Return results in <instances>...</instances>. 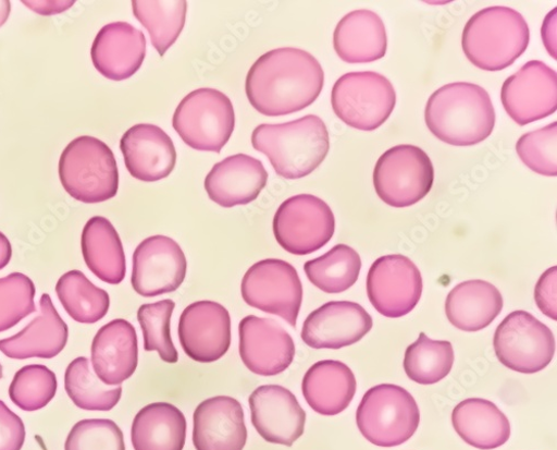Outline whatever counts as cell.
<instances>
[{
    "instance_id": "cell-1",
    "label": "cell",
    "mask_w": 557,
    "mask_h": 450,
    "mask_svg": "<svg viewBox=\"0 0 557 450\" xmlns=\"http://www.w3.org/2000/svg\"><path fill=\"white\" fill-rule=\"evenodd\" d=\"M324 73L310 53L294 48L270 51L251 66L246 81L250 105L261 114L299 112L320 96Z\"/></svg>"
},
{
    "instance_id": "cell-2",
    "label": "cell",
    "mask_w": 557,
    "mask_h": 450,
    "mask_svg": "<svg viewBox=\"0 0 557 450\" xmlns=\"http://www.w3.org/2000/svg\"><path fill=\"white\" fill-rule=\"evenodd\" d=\"M425 121L441 142L472 147L486 141L495 126L496 113L482 86L457 82L442 86L430 98Z\"/></svg>"
},
{
    "instance_id": "cell-3",
    "label": "cell",
    "mask_w": 557,
    "mask_h": 450,
    "mask_svg": "<svg viewBox=\"0 0 557 450\" xmlns=\"http://www.w3.org/2000/svg\"><path fill=\"white\" fill-rule=\"evenodd\" d=\"M251 142L257 151L268 157L275 172L289 180L312 173L331 149L326 124L312 114L283 124H260Z\"/></svg>"
},
{
    "instance_id": "cell-4",
    "label": "cell",
    "mask_w": 557,
    "mask_h": 450,
    "mask_svg": "<svg viewBox=\"0 0 557 450\" xmlns=\"http://www.w3.org/2000/svg\"><path fill=\"white\" fill-rule=\"evenodd\" d=\"M530 28L521 13L505 7L487 8L470 19L461 47L470 62L484 71L513 65L529 48Z\"/></svg>"
},
{
    "instance_id": "cell-5",
    "label": "cell",
    "mask_w": 557,
    "mask_h": 450,
    "mask_svg": "<svg viewBox=\"0 0 557 450\" xmlns=\"http://www.w3.org/2000/svg\"><path fill=\"white\" fill-rule=\"evenodd\" d=\"M60 179L75 200L98 204L119 192V169L111 148L103 142L83 136L73 141L60 159Z\"/></svg>"
},
{
    "instance_id": "cell-6",
    "label": "cell",
    "mask_w": 557,
    "mask_h": 450,
    "mask_svg": "<svg viewBox=\"0 0 557 450\" xmlns=\"http://www.w3.org/2000/svg\"><path fill=\"white\" fill-rule=\"evenodd\" d=\"M357 426L371 443L391 448L408 441L420 427L421 413L406 389L384 384L369 389L357 410Z\"/></svg>"
},
{
    "instance_id": "cell-7",
    "label": "cell",
    "mask_w": 557,
    "mask_h": 450,
    "mask_svg": "<svg viewBox=\"0 0 557 450\" xmlns=\"http://www.w3.org/2000/svg\"><path fill=\"white\" fill-rule=\"evenodd\" d=\"M236 125L231 100L214 88H198L185 97L173 115V127L185 145L219 154Z\"/></svg>"
},
{
    "instance_id": "cell-8",
    "label": "cell",
    "mask_w": 557,
    "mask_h": 450,
    "mask_svg": "<svg viewBox=\"0 0 557 450\" xmlns=\"http://www.w3.org/2000/svg\"><path fill=\"white\" fill-rule=\"evenodd\" d=\"M332 105L336 115L347 125L374 131L392 115L396 93L391 81L376 72H352L334 85Z\"/></svg>"
},
{
    "instance_id": "cell-9",
    "label": "cell",
    "mask_w": 557,
    "mask_h": 450,
    "mask_svg": "<svg viewBox=\"0 0 557 450\" xmlns=\"http://www.w3.org/2000/svg\"><path fill=\"white\" fill-rule=\"evenodd\" d=\"M435 170L420 147L401 145L387 150L374 170V186L380 198L395 208L410 207L432 191Z\"/></svg>"
},
{
    "instance_id": "cell-10",
    "label": "cell",
    "mask_w": 557,
    "mask_h": 450,
    "mask_svg": "<svg viewBox=\"0 0 557 450\" xmlns=\"http://www.w3.org/2000/svg\"><path fill=\"white\" fill-rule=\"evenodd\" d=\"M335 230L336 219L330 205L309 194L287 199L273 218L277 244L298 256L312 254L327 245Z\"/></svg>"
},
{
    "instance_id": "cell-11",
    "label": "cell",
    "mask_w": 557,
    "mask_h": 450,
    "mask_svg": "<svg viewBox=\"0 0 557 450\" xmlns=\"http://www.w3.org/2000/svg\"><path fill=\"white\" fill-rule=\"evenodd\" d=\"M555 339L548 327L527 311L507 315L494 335L499 363L521 374L544 370L555 355Z\"/></svg>"
},
{
    "instance_id": "cell-12",
    "label": "cell",
    "mask_w": 557,
    "mask_h": 450,
    "mask_svg": "<svg viewBox=\"0 0 557 450\" xmlns=\"http://www.w3.org/2000/svg\"><path fill=\"white\" fill-rule=\"evenodd\" d=\"M242 294L249 306L276 315L293 328L297 327L304 288L292 264L276 258L256 263L243 280Z\"/></svg>"
},
{
    "instance_id": "cell-13",
    "label": "cell",
    "mask_w": 557,
    "mask_h": 450,
    "mask_svg": "<svg viewBox=\"0 0 557 450\" xmlns=\"http://www.w3.org/2000/svg\"><path fill=\"white\" fill-rule=\"evenodd\" d=\"M367 294L384 317H405L420 303L423 294L420 269L400 254L380 257L369 269Z\"/></svg>"
},
{
    "instance_id": "cell-14",
    "label": "cell",
    "mask_w": 557,
    "mask_h": 450,
    "mask_svg": "<svg viewBox=\"0 0 557 450\" xmlns=\"http://www.w3.org/2000/svg\"><path fill=\"white\" fill-rule=\"evenodd\" d=\"M187 272V257L170 238H149L133 254L131 282L134 291L144 297L175 292L184 282Z\"/></svg>"
},
{
    "instance_id": "cell-15",
    "label": "cell",
    "mask_w": 557,
    "mask_h": 450,
    "mask_svg": "<svg viewBox=\"0 0 557 450\" xmlns=\"http://www.w3.org/2000/svg\"><path fill=\"white\" fill-rule=\"evenodd\" d=\"M500 99L507 114L519 125L547 118L557 109V75L541 61L528 62L502 86Z\"/></svg>"
},
{
    "instance_id": "cell-16",
    "label": "cell",
    "mask_w": 557,
    "mask_h": 450,
    "mask_svg": "<svg viewBox=\"0 0 557 450\" xmlns=\"http://www.w3.org/2000/svg\"><path fill=\"white\" fill-rule=\"evenodd\" d=\"M231 336L230 313L216 302H195L181 314L180 343L194 362H218L230 349Z\"/></svg>"
},
{
    "instance_id": "cell-17",
    "label": "cell",
    "mask_w": 557,
    "mask_h": 450,
    "mask_svg": "<svg viewBox=\"0 0 557 450\" xmlns=\"http://www.w3.org/2000/svg\"><path fill=\"white\" fill-rule=\"evenodd\" d=\"M239 351L245 366L253 374L273 377L286 372L296 355L294 339L273 319L249 315L239 325Z\"/></svg>"
},
{
    "instance_id": "cell-18",
    "label": "cell",
    "mask_w": 557,
    "mask_h": 450,
    "mask_svg": "<svg viewBox=\"0 0 557 450\" xmlns=\"http://www.w3.org/2000/svg\"><path fill=\"white\" fill-rule=\"evenodd\" d=\"M373 326V318L360 304L333 301L308 315L301 338L312 349L338 350L359 342Z\"/></svg>"
},
{
    "instance_id": "cell-19",
    "label": "cell",
    "mask_w": 557,
    "mask_h": 450,
    "mask_svg": "<svg viewBox=\"0 0 557 450\" xmlns=\"http://www.w3.org/2000/svg\"><path fill=\"white\" fill-rule=\"evenodd\" d=\"M249 404L252 425L265 441L292 447L304 435L306 413L287 388L261 386L249 397Z\"/></svg>"
},
{
    "instance_id": "cell-20",
    "label": "cell",
    "mask_w": 557,
    "mask_h": 450,
    "mask_svg": "<svg viewBox=\"0 0 557 450\" xmlns=\"http://www.w3.org/2000/svg\"><path fill=\"white\" fill-rule=\"evenodd\" d=\"M248 439L242 403L218 396L202 401L194 415V445L197 450H244Z\"/></svg>"
},
{
    "instance_id": "cell-21",
    "label": "cell",
    "mask_w": 557,
    "mask_h": 450,
    "mask_svg": "<svg viewBox=\"0 0 557 450\" xmlns=\"http://www.w3.org/2000/svg\"><path fill=\"white\" fill-rule=\"evenodd\" d=\"M120 148L131 175L144 183H156L169 177L176 163L172 139L154 124L141 123L128 129Z\"/></svg>"
},
{
    "instance_id": "cell-22",
    "label": "cell",
    "mask_w": 557,
    "mask_h": 450,
    "mask_svg": "<svg viewBox=\"0 0 557 450\" xmlns=\"http://www.w3.org/2000/svg\"><path fill=\"white\" fill-rule=\"evenodd\" d=\"M147 56L145 34L125 22L106 25L92 42L90 57L107 78L124 81L141 69Z\"/></svg>"
},
{
    "instance_id": "cell-23",
    "label": "cell",
    "mask_w": 557,
    "mask_h": 450,
    "mask_svg": "<svg viewBox=\"0 0 557 450\" xmlns=\"http://www.w3.org/2000/svg\"><path fill=\"white\" fill-rule=\"evenodd\" d=\"M268 183L263 163L247 155H235L214 165L205 188L212 202L224 208L256 200Z\"/></svg>"
},
{
    "instance_id": "cell-24",
    "label": "cell",
    "mask_w": 557,
    "mask_h": 450,
    "mask_svg": "<svg viewBox=\"0 0 557 450\" xmlns=\"http://www.w3.org/2000/svg\"><path fill=\"white\" fill-rule=\"evenodd\" d=\"M90 364L106 385L121 386L129 379L138 364V341L135 328L116 319L99 330L91 343Z\"/></svg>"
},
{
    "instance_id": "cell-25",
    "label": "cell",
    "mask_w": 557,
    "mask_h": 450,
    "mask_svg": "<svg viewBox=\"0 0 557 450\" xmlns=\"http://www.w3.org/2000/svg\"><path fill=\"white\" fill-rule=\"evenodd\" d=\"M69 327L49 294L39 300V315L23 331L0 340V352L15 360L53 358L66 346Z\"/></svg>"
},
{
    "instance_id": "cell-26",
    "label": "cell",
    "mask_w": 557,
    "mask_h": 450,
    "mask_svg": "<svg viewBox=\"0 0 557 450\" xmlns=\"http://www.w3.org/2000/svg\"><path fill=\"white\" fill-rule=\"evenodd\" d=\"M387 32L381 16L368 10L346 15L334 33L337 56L349 64L373 63L387 52Z\"/></svg>"
},
{
    "instance_id": "cell-27",
    "label": "cell",
    "mask_w": 557,
    "mask_h": 450,
    "mask_svg": "<svg viewBox=\"0 0 557 450\" xmlns=\"http://www.w3.org/2000/svg\"><path fill=\"white\" fill-rule=\"evenodd\" d=\"M357 391L352 370L336 360H323L305 375L302 393L309 406L322 416L345 412Z\"/></svg>"
},
{
    "instance_id": "cell-28",
    "label": "cell",
    "mask_w": 557,
    "mask_h": 450,
    "mask_svg": "<svg viewBox=\"0 0 557 450\" xmlns=\"http://www.w3.org/2000/svg\"><path fill=\"white\" fill-rule=\"evenodd\" d=\"M503 305V296L493 284L474 280L460 283L449 292L445 312L458 330L478 332L495 321Z\"/></svg>"
},
{
    "instance_id": "cell-29",
    "label": "cell",
    "mask_w": 557,
    "mask_h": 450,
    "mask_svg": "<svg viewBox=\"0 0 557 450\" xmlns=\"http://www.w3.org/2000/svg\"><path fill=\"white\" fill-rule=\"evenodd\" d=\"M451 423L463 441L481 450L499 448L510 437L507 417L494 402L482 398L459 402L453 411Z\"/></svg>"
},
{
    "instance_id": "cell-30",
    "label": "cell",
    "mask_w": 557,
    "mask_h": 450,
    "mask_svg": "<svg viewBox=\"0 0 557 450\" xmlns=\"http://www.w3.org/2000/svg\"><path fill=\"white\" fill-rule=\"evenodd\" d=\"M82 253L89 271L101 281L117 285L126 276L122 241L112 222L101 216L90 218L82 233Z\"/></svg>"
},
{
    "instance_id": "cell-31",
    "label": "cell",
    "mask_w": 557,
    "mask_h": 450,
    "mask_svg": "<svg viewBox=\"0 0 557 450\" xmlns=\"http://www.w3.org/2000/svg\"><path fill=\"white\" fill-rule=\"evenodd\" d=\"M187 429V419L178 409L168 402H154L135 416L132 445L134 450H183Z\"/></svg>"
},
{
    "instance_id": "cell-32",
    "label": "cell",
    "mask_w": 557,
    "mask_h": 450,
    "mask_svg": "<svg viewBox=\"0 0 557 450\" xmlns=\"http://www.w3.org/2000/svg\"><path fill=\"white\" fill-rule=\"evenodd\" d=\"M361 258L350 246L341 244L329 253L308 260V280L324 293L338 294L352 288L359 279Z\"/></svg>"
},
{
    "instance_id": "cell-33",
    "label": "cell",
    "mask_w": 557,
    "mask_h": 450,
    "mask_svg": "<svg viewBox=\"0 0 557 450\" xmlns=\"http://www.w3.org/2000/svg\"><path fill=\"white\" fill-rule=\"evenodd\" d=\"M57 294L70 317L82 325L101 321L110 309L109 293L92 284L76 269L59 280Z\"/></svg>"
},
{
    "instance_id": "cell-34",
    "label": "cell",
    "mask_w": 557,
    "mask_h": 450,
    "mask_svg": "<svg viewBox=\"0 0 557 450\" xmlns=\"http://www.w3.org/2000/svg\"><path fill=\"white\" fill-rule=\"evenodd\" d=\"M65 390L76 408L89 412H110L122 397V387L103 384L85 356L76 357L69 365Z\"/></svg>"
},
{
    "instance_id": "cell-35",
    "label": "cell",
    "mask_w": 557,
    "mask_h": 450,
    "mask_svg": "<svg viewBox=\"0 0 557 450\" xmlns=\"http://www.w3.org/2000/svg\"><path fill=\"white\" fill-rule=\"evenodd\" d=\"M132 8L134 16L148 29L154 49L163 58L183 31L188 2L133 0Z\"/></svg>"
},
{
    "instance_id": "cell-36",
    "label": "cell",
    "mask_w": 557,
    "mask_h": 450,
    "mask_svg": "<svg viewBox=\"0 0 557 450\" xmlns=\"http://www.w3.org/2000/svg\"><path fill=\"white\" fill-rule=\"evenodd\" d=\"M455 362L449 341H434L424 332L410 344L404 358V369L410 380L420 385H435L445 379Z\"/></svg>"
},
{
    "instance_id": "cell-37",
    "label": "cell",
    "mask_w": 557,
    "mask_h": 450,
    "mask_svg": "<svg viewBox=\"0 0 557 450\" xmlns=\"http://www.w3.org/2000/svg\"><path fill=\"white\" fill-rule=\"evenodd\" d=\"M9 392L18 409L28 413L37 412L54 399L58 378L42 365L26 366L16 373Z\"/></svg>"
},
{
    "instance_id": "cell-38",
    "label": "cell",
    "mask_w": 557,
    "mask_h": 450,
    "mask_svg": "<svg viewBox=\"0 0 557 450\" xmlns=\"http://www.w3.org/2000/svg\"><path fill=\"white\" fill-rule=\"evenodd\" d=\"M175 308L172 300L139 306L137 321L144 331L145 350L158 351L162 362L176 364L178 353L171 338V318Z\"/></svg>"
},
{
    "instance_id": "cell-39",
    "label": "cell",
    "mask_w": 557,
    "mask_h": 450,
    "mask_svg": "<svg viewBox=\"0 0 557 450\" xmlns=\"http://www.w3.org/2000/svg\"><path fill=\"white\" fill-rule=\"evenodd\" d=\"M36 289L23 273L0 279V332H5L36 312Z\"/></svg>"
},
{
    "instance_id": "cell-40",
    "label": "cell",
    "mask_w": 557,
    "mask_h": 450,
    "mask_svg": "<svg viewBox=\"0 0 557 450\" xmlns=\"http://www.w3.org/2000/svg\"><path fill=\"white\" fill-rule=\"evenodd\" d=\"M557 122L523 134L517 144L520 159L534 172L557 175Z\"/></svg>"
},
{
    "instance_id": "cell-41",
    "label": "cell",
    "mask_w": 557,
    "mask_h": 450,
    "mask_svg": "<svg viewBox=\"0 0 557 450\" xmlns=\"http://www.w3.org/2000/svg\"><path fill=\"white\" fill-rule=\"evenodd\" d=\"M65 450H126L121 428L110 419H84L70 431Z\"/></svg>"
},
{
    "instance_id": "cell-42",
    "label": "cell",
    "mask_w": 557,
    "mask_h": 450,
    "mask_svg": "<svg viewBox=\"0 0 557 450\" xmlns=\"http://www.w3.org/2000/svg\"><path fill=\"white\" fill-rule=\"evenodd\" d=\"M25 439L23 421L0 400V450H22Z\"/></svg>"
},
{
    "instance_id": "cell-43",
    "label": "cell",
    "mask_w": 557,
    "mask_h": 450,
    "mask_svg": "<svg viewBox=\"0 0 557 450\" xmlns=\"http://www.w3.org/2000/svg\"><path fill=\"white\" fill-rule=\"evenodd\" d=\"M557 267L553 266L542 275L535 287V302L547 318L557 320Z\"/></svg>"
},
{
    "instance_id": "cell-44",
    "label": "cell",
    "mask_w": 557,
    "mask_h": 450,
    "mask_svg": "<svg viewBox=\"0 0 557 450\" xmlns=\"http://www.w3.org/2000/svg\"><path fill=\"white\" fill-rule=\"evenodd\" d=\"M23 4L30 11L42 16H52L66 12L75 2L74 0H51V2H39V0H24Z\"/></svg>"
},
{
    "instance_id": "cell-45",
    "label": "cell",
    "mask_w": 557,
    "mask_h": 450,
    "mask_svg": "<svg viewBox=\"0 0 557 450\" xmlns=\"http://www.w3.org/2000/svg\"><path fill=\"white\" fill-rule=\"evenodd\" d=\"M13 255V250L10 240L0 232V269L5 268Z\"/></svg>"
},
{
    "instance_id": "cell-46",
    "label": "cell",
    "mask_w": 557,
    "mask_h": 450,
    "mask_svg": "<svg viewBox=\"0 0 557 450\" xmlns=\"http://www.w3.org/2000/svg\"><path fill=\"white\" fill-rule=\"evenodd\" d=\"M12 11V3L10 0H0V27H2L9 20Z\"/></svg>"
},
{
    "instance_id": "cell-47",
    "label": "cell",
    "mask_w": 557,
    "mask_h": 450,
    "mask_svg": "<svg viewBox=\"0 0 557 450\" xmlns=\"http://www.w3.org/2000/svg\"><path fill=\"white\" fill-rule=\"evenodd\" d=\"M2 378H3V367H2V365H0V379H2Z\"/></svg>"
}]
</instances>
